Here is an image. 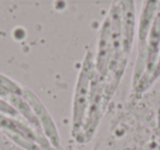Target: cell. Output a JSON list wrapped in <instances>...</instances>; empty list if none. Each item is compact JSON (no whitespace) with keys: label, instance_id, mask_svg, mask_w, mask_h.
<instances>
[{"label":"cell","instance_id":"cell-1","mask_svg":"<svg viewBox=\"0 0 160 150\" xmlns=\"http://www.w3.org/2000/svg\"><path fill=\"white\" fill-rule=\"evenodd\" d=\"M94 72H96V67L93 64V56L91 52H88L83 59L79 76H78L75 95H73L72 135L78 141H80V138H81L83 126H85L86 118H87L91 82Z\"/></svg>","mask_w":160,"mask_h":150},{"label":"cell","instance_id":"cell-2","mask_svg":"<svg viewBox=\"0 0 160 150\" xmlns=\"http://www.w3.org/2000/svg\"><path fill=\"white\" fill-rule=\"evenodd\" d=\"M160 8V0H144L138 25V59L134 76V86L138 83L145 70L147 38L156 14Z\"/></svg>","mask_w":160,"mask_h":150},{"label":"cell","instance_id":"cell-3","mask_svg":"<svg viewBox=\"0 0 160 150\" xmlns=\"http://www.w3.org/2000/svg\"><path fill=\"white\" fill-rule=\"evenodd\" d=\"M160 56V8L156 14L151 24L146 45V58H145V70L135 89L137 92H142L150 84V79L157 66Z\"/></svg>","mask_w":160,"mask_h":150},{"label":"cell","instance_id":"cell-4","mask_svg":"<svg viewBox=\"0 0 160 150\" xmlns=\"http://www.w3.org/2000/svg\"><path fill=\"white\" fill-rule=\"evenodd\" d=\"M22 97L24 98L25 101L30 104L32 110L34 111L41 126H42V129L44 132V136L46 137V139L52 145V147L55 150H64L62 147V143H60V138H59V135H58L57 127L55 125V122L52 118L51 114L46 110L44 104L28 88H23Z\"/></svg>","mask_w":160,"mask_h":150},{"label":"cell","instance_id":"cell-5","mask_svg":"<svg viewBox=\"0 0 160 150\" xmlns=\"http://www.w3.org/2000/svg\"><path fill=\"white\" fill-rule=\"evenodd\" d=\"M0 128L5 130V132L18 135V136L38 143L43 150H55L45 137H41L40 135H38L30 127L29 124L22 122L21 118H18V117H12L0 113Z\"/></svg>","mask_w":160,"mask_h":150},{"label":"cell","instance_id":"cell-6","mask_svg":"<svg viewBox=\"0 0 160 150\" xmlns=\"http://www.w3.org/2000/svg\"><path fill=\"white\" fill-rule=\"evenodd\" d=\"M112 49V21L110 14L103 22L101 28L100 38L98 45V56L97 62L94 65L96 71L102 79L105 80L108 75V67H109L110 58H111Z\"/></svg>","mask_w":160,"mask_h":150},{"label":"cell","instance_id":"cell-7","mask_svg":"<svg viewBox=\"0 0 160 150\" xmlns=\"http://www.w3.org/2000/svg\"><path fill=\"white\" fill-rule=\"evenodd\" d=\"M123 32V52L128 57L135 28V0H120Z\"/></svg>","mask_w":160,"mask_h":150},{"label":"cell","instance_id":"cell-8","mask_svg":"<svg viewBox=\"0 0 160 150\" xmlns=\"http://www.w3.org/2000/svg\"><path fill=\"white\" fill-rule=\"evenodd\" d=\"M6 100L18 111L19 115L24 118V121L29 124L30 127H31L36 134L40 135L41 137H45L44 132H43V129H42V126H41L40 122H38L35 113H34V111L32 110L30 104L25 101V99L22 95L9 94L6 98ZM45 138H46V137H45Z\"/></svg>","mask_w":160,"mask_h":150},{"label":"cell","instance_id":"cell-9","mask_svg":"<svg viewBox=\"0 0 160 150\" xmlns=\"http://www.w3.org/2000/svg\"><path fill=\"white\" fill-rule=\"evenodd\" d=\"M0 88L3 91L8 93V94H16V95H22L23 88L19 86L16 81L10 79L7 76L0 73Z\"/></svg>","mask_w":160,"mask_h":150},{"label":"cell","instance_id":"cell-10","mask_svg":"<svg viewBox=\"0 0 160 150\" xmlns=\"http://www.w3.org/2000/svg\"><path fill=\"white\" fill-rule=\"evenodd\" d=\"M0 113L6 115H9V116L12 117H18V118H21V116L19 115L18 111L9 103L6 99L0 97Z\"/></svg>","mask_w":160,"mask_h":150},{"label":"cell","instance_id":"cell-11","mask_svg":"<svg viewBox=\"0 0 160 150\" xmlns=\"http://www.w3.org/2000/svg\"><path fill=\"white\" fill-rule=\"evenodd\" d=\"M160 76V56H159V59H158V62H157V66H156V69L155 71H153L152 76H151V79H150V82H149V84H152L153 82L156 81V79H158Z\"/></svg>","mask_w":160,"mask_h":150}]
</instances>
